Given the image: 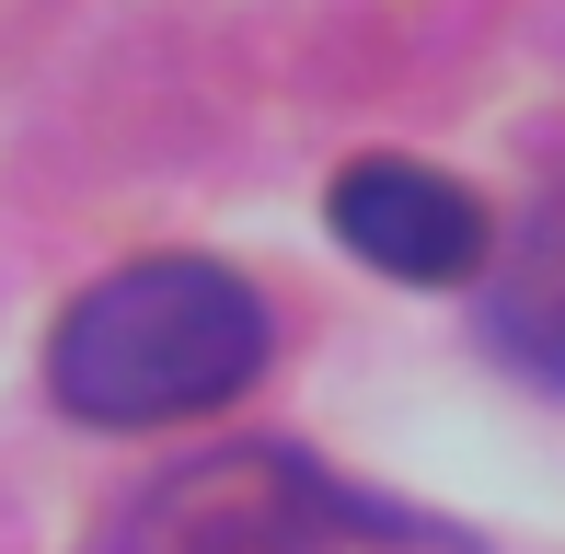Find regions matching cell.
Masks as SVG:
<instances>
[{
	"instance_id": "4",
	"label": "cell",
	"mask_w": 565,
	"mask_h": 554,
	"mask_svg": "<svg viewBox=\"0 0 565 554\" xmlns=\"http://www.w3.org/2000/svg\"><path fill=\"white\" fill-rule=\"evenodd\" d=\"M484 347H497L520 382L565 393V173L531 196V220L508 232L497 277H484Z\"/></svg>"
},
{
	"instance_id": "2",
	"label": "cell",
	"mask_w": 565,
	"mask_h": 554,
	"mask_svg": "<svg viewBox=\"0 0 565 554\" xmlns=\"http://www.w3.org/2000/svg\"><path fill=\"white\" fill-rule=\"evenodd\" d=\"M105 554H473V532L266 439V450H209V462L150 473L116 509Z\"/></svg>"
},
{
	"instance_id": "1",
	"label": "cell",
	"mask_w": 565,
	"mask_h": 554,
	"mask_svg": "<svg viewBox=\"0 0 565 554\" xmlns=\"http://www.w3.org/2000/svg\"><path fill=\"white\" fill-rule=\"evenodd\" d=\"M277 312L209 255H139L93 277L46 335V393L82 427H185L266 370Z\"/></svg>"
},
{
	"instance_id": "3",
	"label": "cell",
	"mask_w": 565,
	"mask_h": 554,
	"mask_svg": "<svg viewBox=\"0 0 565 554\" xmlns=\"http://www.w3.org/2000/svg\"><path fill=\"white\" fill-rule=\"evenodd\" d=\"M323 220H335L347 255H370L381 277H404V289H450V277L484 266V196L450 185L439 162H404V150L347 162L335 196H323Z\"/></svg>"
}]
</instances>
